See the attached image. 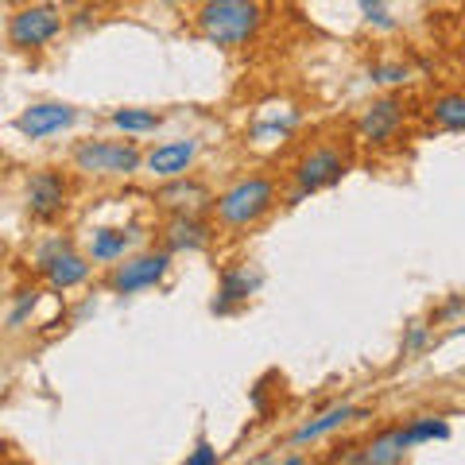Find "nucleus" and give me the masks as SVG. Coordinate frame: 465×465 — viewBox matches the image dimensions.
Segmentation results:
<instances>
[{"label": "nucleus", "mask_w": 465, "mask_h": 465, "mask_svg": "<svg viewBox=\"0 0 465 465\" xmlns=\"http://www.w3.org/2000/svg\"><path fill=\"white\" fill-rule=\"evenodd\" d=\"M194 24L202 39H210L213 47L232 51L260 35L264 8H260V0H202V8L194 12Z\"/></svg>", "instance_id": "1"}, {"label": "nucleus", "mask_w": 465, "mask_h": 465, "mask_svg": "<svg viewBox=\"0 0 465 465\" xmlns=\"http://www.w3.org/2000/svg\"><path fill=\"white\" fill-rule=\"evenodd\" d=\"M275 202H280V186H275L272 174H244L213 198V217L225 229H249L264 222L275 210Z\"/></svg>", "instance_id": "2"}, {"label": "nucleus", "mask_w": 465, "mask_h": 465, "mask_svg": "<svg viewBox=\"0 0 465 465\" xmlns=\"http://www.w3.org/2000/svg\"><path fill=\"white\" fill-rule=\"evenodd\" d=\"M143 155L136 148V140H78L70 152V163L82 174L94 179H128L143 167Z\"/></svg>", "instance_id": "3"}, {"label": "nucleus", "mask_w": 465, "mask_h": 465, "mask_svg": "<svg viewBox=\"0 0 465 465\" xmlns=\"http://www.w3.org/2000/svg\"><path fill=\"white\" fill-rule=\"evenodd\" d=\"M345 171H349V152L341 148V143H314V148H307L295 163H291V183H295L291 202L341 183Z\"/></svg>", "instance_id": "4"}, {"label": "nucleus", "mask_w": 465, "mask_h": 465, "mask_svg": "<svg viewBox=\"0 0 465 465\" xmlns=\"http://www.w3.org/2000/svg\"><path fill=\"white\" fill-rule=\"evenodd\" d=\"M24 206L32 222H58L70 206V179L58 167H39L24 183Z\"/></svg>", "instance_id": "5"}, {"label": "nucleus", "mask_w": 465, "mask_h": 465, "mask_svg": "<svg viewBox=\"0 0 465 465\" xmlns=\"http://www.w3.org/2000/svg\"><path fill=\"white\" fill-rule=\"evenodd\" d=\"M35 268H39L43 280H47L51 291H70V287H82L85 280H90L94 260L82 256L70 241H58L54 237L51 244H43V249H39Z\"/></svg>", "instance_id": "6"}, {"label": "nucleus", "mask_w": 465, "mask_h": 465, "mask_svg": "<svg viewBox=\"0 0 465 465\" xmlns=\"http://www.w3.org/2000/svg\"><path fill=\"white\" fill-rule=\"evenodd\" d=\"M171 272V252L167 249H152V252H136L128 256L124 264H116L109 272L105 287L113 295H136V291H148L155 283H163Z\"/></svg>", "instance_id": "7"}, {"label": "nucleus", "mask_w": 465, "mask_h": 465, "mask_svg": "<svg viewBox=\"0 0 465 465\" xmlns=\"http://www.w3.org/2000/svg\"><path fill=\"white\" fill-rule=\"evenodd\" d=\"M63 32V12L54 5H24L8 20V43L16 51H43Z\"/></svg>", "instance_id": "8"}, {"label": "nucleus", "mask_w": 465, "mask_h": 465, "mask_svg": "<svg viewBox=\"0 0 465 465\" xmlns=\"http://www.w3.org/2000/svg\"><path fill=\"white\" fill-rule=\"evenodd\" d=\"M407 121V109L400 97H376L372 105H365V113L357 116V136L369 148H384L400 136V128Z\"/></svg>", "instance_id": "9"}, {"label": "nucleus", "mask_w": 465, "mask_h": 465, "mask_svg": "<svg viewBox=\"0 0 465 465\" xmlns=\"http://www.w3.org/2000/svg\"><path fill=\"white\" fill-rule=\"evenodd\" d=\"M78 121V109L66 101H35L16 116V133L27 140H47L54 133H66Z\"/></svg>", "instance_id": "10"}, {"label": "nucleus", "mask_w": 465, "mask_h": 465, "mask_svg": "<svg viewBox=\"0 0 465 465\" xmlns=\"http://www.w3.org/2000/svg\"><path fill=\"white\" fill-rule=\"evenodd\" d=\"M198 148L202 143L194 136H183V140H167V143H159V148L148 152V159H143V171L152 174V179H186L194 167V159H198Z\"/></svg>", "instance_id": "11"}, {"label": "nucleus", "mask_w": 465, "mask_h": 465, "mask_svg": "<svg viewBox=\"0 0 465 465\" xmlns=\"http://www.w3.org/2000/svg\"><path fill=\"white\" fill-rule=\"evenodd\" d=\"M260 287V272L249 264H229L217 275V299H213V314H232L241 302H249Z\"/></svg>", "instance_id": "12"}, {"label": "nucleus", "mask_w": 465, "mask_h": 465, "mask_svg": "<svg viewBox=\"0 0 465 465\" xmlns=\"http://www.w3.org/2000/svg\"><path fill=\"white\" fill-rule=\"evenodd\" d=\"M365 415H369L365 407L333 403V407H326V411H318L314 419H307L302 427L291 430V434H287V446H307V442H318V439H326V434L341 430L345 423H353V419H365Z\"/></svg>", "instance_id": "13"}, {"label": "nucleus", "mask_w": 465, "mask_h": 465, "mask_svg": "<svg viewBox=\"0 0 465 465\" xmlns=\"http://www.w3.org/2000/svg\"><path fill=\"white\" fill-rule=\"evenodd\" d=\"M210 241H213V229L198 213H171V222L163 225L167 252H202Z\"/></svg>", "instance_id": "14"}, {"label": "nucleus", "mask_w": 465, "mask_h": 465, "mask_svg": "<svg viewBox=\"0 0 465 465\" xmlns=\"http://www.w3.org/2000/svg\"><path fill=\"white\" fill-rule=\"evenodd\" d=\"M407 450H415L411 439H407V427H384L376 430L369 442H361V454H365V465H403L407 461Z\"/></svg>", "instance_id": "15"}, {"label": "nucleus", "mask_w": 465, "mask_h": 465, "mask_svg": "<svg viewBox=\"0 0 465 465\" xmlns=\"http://www.w3.org/2000/svg\"><path fill=\"white\" fill-rule=\"evenodd\" d=\"M155 206H163L171 213H198L202 206L213 210V198H210L206 186L194 183V179H171L155 191Z\"/></svg>", "instance_id": "16"}, {"label": "nucleus", "mask_w": 465, "mask_h": 465, "mask_svg": "<svg viewBox=\"0 0 465 465\" xmlns=\"http://www.w3.org/2000/svg\"><path fill=\"white\" fill-rule=\"evenodd\" d=\"M140 232L136 229H121V225H101L90 232V256L94 264H116V260H124V252L136 244Z\"/></svg>", "instance_id": "17"}, {"label": "nucleus", "mask_w": 465, "mask_h": 465, "mask_svg": "<svg viewBox=\"0 0 465 465\" xmlns=\"http://www.w3.org/2000/svg\"><path fill=\"white\" fill-rule=\"evenodd\" d=\"M427 116L442 133H465V90H446L439 97H430Z\"/></svg>", "instance_id": "18"}, {"label": "nucleus", "mask_w": 465, "mask_h": 465, "mask_svg": "<svg viewBox=\"0 0 465 465\" xmlns=\"http://www.w3.org/2000/svg\"><path fill=\"white\" fill-rule=\"evenodd\" d=\"M109 121H113V128H121L124 136H148L163 124V113H155V109H113Z\"/></svg>", "instance_id": "19"}, {"label": "nucleus", "mask_w": 465, "mask_h": 465, "mask_svg": "<svg viewBox=\"0 0 465 465\" xmlns=\"http://www.w3.org/2000/svg\"><path fill=\"white\" fill-rule=\"evenodd\" d=\"M407 439H411V446H423V442H446L450 439V423L446 415H415L407 419Z\"/></svg>", "instance_id": "20"}, {"label": "nucleus", "mask_w": 465, "mask_h": 465, "mask_svg": "<svg viewBox=\"0 0 465 465\" xmlns=\"http://www.w3.org/2000/svg\"><path fill=\"white\" fill-rule=\"evenodd\" d=\"M35 302H39V291H35V287L20 291L16 302H12V311H8V330H20V326H24V318L35 311Z\"/></svg>", "instance_id": "21"}, {"label": "nucleus", "mask_w": 465, "mask_h": 465, "mask_svg": "<svg viewBox=\"0 0 465 465\" xmlns=\"http://www.w3.org/2000/svg\"><path fill=\"white\" fill-rule=\"evenodd\" d=\"M361 16H365L372 27H381V32H391L396 27V20H391V12L384 8V0H357Z\"/></svg>", "instance_id": "22"}, {"label": "nucleus", "mask_w": 465, "mask_h": 465, "mask_svg": "<svg viewBox=\"0 0 465 465\" xmlns=\"http://www.w3.org/2000/svg\"><path fill=\"white\" fill-rule=\"evenodd\" d=\"M430 345V326L427 322H411L403 333V357H415V353H423V349Z\"/></svg>", "instance_id": "23"}, {"label": "nucleus", "mask_w": 465, "mask_h": 465, "mask_svg": "<svg viewBox=\"0 0 465 465\" xmlns=\"http://www.w3.org/2000/svg\"><path fill=\"white\" fill-rule=\"evenodd\" d=\"M369 74H372V82H381V85H403L407 78H411V70H407L403 63H376Z\"/></svg>", "instance_id": "24"}, {"label": "nucleus", "mask_w": 465, "mask_h": 465, "mask_svg": "<svg viewBox=\"0 0 465 465\" xmlns=\"http://www.w3.org/2000/svg\"><path fill=\"white\" fill-rule=\"evenodd\" d=\"M326 465H365V454H361V442H345L326 458Z\"/></svg>", "instance_id": "25"}, {"label": "nucleus", "mask_w": 465, "mask_h": 465, "mask_svg": "<svg viewBox=\"0 0 465 465\" xmlns=\"http://www.w3.org/2000/svg\"><path fill=\"white\" fill-rule=\"evenodd\" d=\"M183 465H217V450H213V442L202 439V442H198V450H194V454L186 458Z\"/></svg>", "instance_id": "26"}, {"label": "nucleus", "mask_w": 465, "mask_h": 465, "mask_svg": "<svg viewBox=\"0 0 465 465\" xmlns=\"http://www.w3.org/2000/svg\"><path fill=\"white\" fill-rule=\"evenodd\" d=\"M454 314H465V295H458V299H450L446 307L439 311V318H454Z\"/></svg>", "instance_id": "27"}, {"label": "nucleus", "mask_w": 465, "mask_h": 465, "mask_svg": "<svg viewBox=\"0 0 465 465\" xmlns=\"http://www.w3.org/2000/svg\"><path fill=\"white\" fill-rule=\"evenodd\" d=\"M275 465H307V458H302V454H291V458H283V461H275Z\"/></svg>", "instance_id": "28"}, {"label": "nucleus", "mask_w": 465, "mask_h": 465, "mask_svg": "<svg viewBox=\"0 0 465 465\" xmlns=\"http://www.w3.org/2000/svg\"><path fill=\"white\" fill-rule=\"evenodd\" d=\"M252 465H272V461H268V458H260V461H252Z\"/></svg>", "instance_id": "29"}, {"label": "nucleus", "mask_w": 465, "mask_h": 465, "mask_svg": "<svg viewBox=\"0 0 465 465\" xmlns=\"http://www.w3.org/2000/svg\"><path fill=\"white\" fill-rule=\"evenodd\" d=\"M461 70H465V43H461Z\"/></svg>", "instance_id": "30"}]
</instances>
